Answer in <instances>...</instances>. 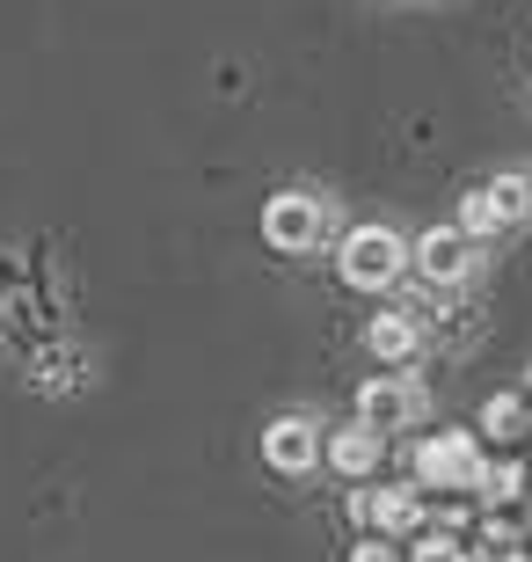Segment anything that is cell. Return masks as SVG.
<instances>
[{
  "label": "cell",
  "instance_id": "5",
  "mask_svg": "<svg viewBox=\"0 0 532 562\" xmlns=\"http://www.w3.org/2000/svg\"><path fill=\"white\" fill-rule=\"evenodd\" d=\"M416 271L430 278V285H467L474 278V263H482V256H474V241L460 227H430V234H416Z\"/></svg>",
  "mask_w": 532,
  "mask_h": 562
},
{
  "label": "cell",
  "instance_id": "10",
  "mask_svg": "<svg viewBox=\"0 0 532 562\" xmlns=\"http://www.w3.org/2000/svg\"><path fill=\"white\" fill-rule=\"evenodd\" d=\"M482 190H489V205H496V220H503V227L532 220V176H525V168H503V176H496V183H482Z\"/></svg>",
  "mask_w": 532,
  "mask_h": 562
},
{
  "label": "cell",
  "instance_id": "11",
  "mask_svg": "<svg viewBox=\"0 0 532 562\" xmlns=\"http://www.w3.org/2000/svg\"><path fill=\"white\" fill-rule=\"evenodd\" d=\"M532 431V409L525 395H489V409H482V438H496V446H511V438Z\"/></svg>",
  "mask_w": 532,
  "mask_h": 562
},
{
  "label": "cell",
  "instance_id": "14",
  "mask_svg": "<svg viewBox=\"0 0 532 562\" xmlns=\"http://www.w3.org/2000/svg\"><path fill=\"white\" fill-rule=\"evenodd\" d=\"M452 555H460L452 526H430V533H416V562H452Z\"/></svg>",
  "mask_w": 532,
  "mask_h": 562
},
{
  "label": "cell",
  "instance_id": "16",
  "mask_svg": "<svg viewBox=\"0 0 532 562\" xmlns=\"http://www.w3.org/2000/svg\"><path fill=\"white\" fill-rule=\"evenodd\" d=\"M423 8H445V0H423Z\"/></svg>",
  "mask_w": 532,
  "mask_h": 562
},
{
  "label": "cell",
  "instance_id": "12",
  "mask_svg": "<svg viewBox=\"0 0 532 562\" xmlns=\"http://www.w3.org/2000/svg\"><path fill=\"white\" fill-rule=\"evenodd\" d=\"M489 504H511V497H525V460H496V468H482V482H474Z\"/></svg>",
  "mask_w": 532,
  "mask_h": 562
},
{
  "label": "cell",
  "instance_id": "18",
  "mask_svg": "<svg viewBox=\"0 0 532 562\" xmlns=\"http://www.w3.org/2000/svg\"><path fill=\"white\" fill-rule=\"evenodd\" d=\"M511 562H532V555H511Z\"/></svg>",
  "mask_w": 532,
  "mask_h": 562
},
{
  "label": "cell",
  "instance_id": "3",
  "mask_svg": "<svg viewBox=\"0 0 532 562\" xmlns=\"http://www.w3.org/2000/svg\"><path fill=\"white\" fill-rule=\"evenodd\" d=\"M482 446H474V431H430L423 446H416V482H430V490H474L482 482Z\"/></svg>",
  "mask_w": 532,
  "mask_h": 562
},
{
  "label": "cell",
  "instance_id": "2",
  "mask_svg": "<svg viewBox=\"0 0 532 562\" xmlns=\"http://www.w3.org/2000/svg\"><path fill=\"white\" fill-rule=\"evenodd\" d=\"M263 241L278 256H307L328 241V198H314V190H278L263 205Z\"/></svg>",
  "mask_w": 532,
  "mask_h": 562
},
{
  "label": "cell",
  "instance_id": "15",
  "mask_svg": "<svg viewBox=\"0 0 532 562\" xmlns=\"http://www.w3.org/2000/svg\"><path fill=\"white\" fill-rule=\"evenodd\" d=\"M350 562H401V548L372 533V541H358V548H350Z\"/></svg>",
  "mask_w": 532,
  "mask_h": 562
},
{
  "label": "cell",
  "instance_id": "7",
  "mask_svg": "<svg viewBox=\"0 0 532 562\" xmlns=\"http://www.w3.org/2000/svg\"><path fill=\"white\" fill-rule=\"evenodd\" d=\"M416 344H423V322H416L409 307H387V314H372V322H365V351L387 358V366H409Z\"/></svg>",
  "mask_w": 532,
  "mask_h": 562
},
{
  "label": "cell",
  "instance_id": "4",
  "mask_svg": "<svg viewBox=\"0 0 532 562\" xmlns=\"http://www.w3.org/2000/svg\"><path fill=\"white\" fill-rule=\"evenodd\" d=\"M423 417V380L416 373H380L358 387V424L365 431H409Z\"/></svg>",
  "mask_w": 532,
  "mask_h": 562
},
{
  "label": "cell",
  "instance_id": "9",
  "mask_svg": "<svg viewBox=\"0 0 532 562\" xmlns=\"http://www.w3.org/2000/svg\"><path fill=\"white\" fill-rule=\"evenodd\" d=\"M328 460H336V475H372L380 468V431H365V424H350V431H336L328 438Z\"/></svg>",
  "mask_w": 532,
  "mask_h": 562
},
{
  "label": "cell",
  "instance_id": "8",
  "mask_svg": "<svg viewBox=\"0 0 532 562\" xmlns=\"http://www.w3.org/2000/svg\"><path fill=\"white\" fill-rule=\"evenodd\" d=\"M365 519L380 541H401V533H416L423 526V497H416V482H401V490H372L365 497Z\"/></svg>",
  "mask_w": 532,
  "mask_h": 562
},
{
  "label": "cell",
  "instance_id": "13",
  "mask_svg": "<svg viewBox=\"0 0 532 562\" xmlns=\"http://www.w3.org/2000/svg\"><path fill=\"white\" fill-rule=\"evenodd\" d=\"M452 227L467 234V241H482V234L503 227V220H496V205H489V190H467V198H460V220H452Z\"/></svg>",
  "mask_w": 532,
  "mask_h": 562
},
{
  "label": "cell",
  "instance_id": "1",
  "mask_svg": "<svg viewBox=\"0 0 532 562\" xmlns=\"http://www.w3.org/2000/svg\"><path fill=\"white\" fill-rule=\"evenodd\" d=\"M401 271H409V241L394 227H350L336 241V278L350 292H387Z\"/></svg>",
  "mask_w": 532,
  "mask_h": 562
},
{
  "label": "cell",
  "instance_id": "17",
  "mask_svg": "<svg viewBox=\"0 0 532 562\" xmlns=\"http://www.w3.org/2000/svg\"><path fill=\"white\" fill-rule=\"evenodd\" d=\"M452 562H474V555H452Z\"/></svg>",
  "mask_w": 532,
  "mask_h": 562
},
{
  "label": "cell",
  "instance_id": "6",
  "mask_svg": "<svg viewBox=\"0 0 532 562\" xmlns=\"http://www.w3.org/2000/svg\"><path fill=\"white\" fill-rule=\"evenodd\" d=\"M263 460L278 468V475H307L314 460H321V424L314 417H278L263 431Z\"/></svg>",
  "mask_w": 532,
  "mask_h": 562
}]
</instances>
